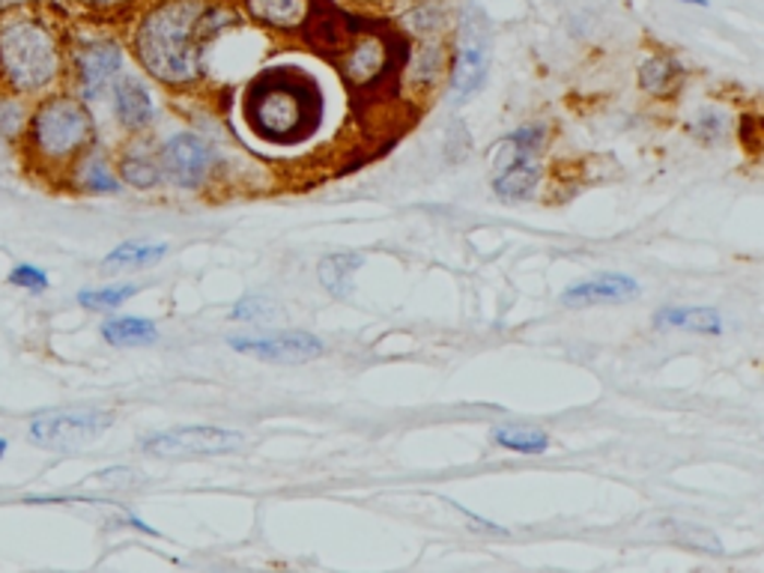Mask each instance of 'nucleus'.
<instances>
[{
    "instance_id": "7",
    "label": "nucleus",
    "mask_w": 764,
    "mask_h": 573,
    "mask_svg": "<svg viewBox=\"0 0 764 573\" xmlns=\"http://www.w3.org/2000/svg\"><path fill=\"white\" fill-rule=\"evenodd\" d=\"M490 67V27L475 7H466L457 36V55L451 67V87L457 96H469L484 84Z\"/></svg>"
},
{
    "instance_id": "3",
    "label": "nucleus",
    "mask_w": 764,
    "mask_h": 573,
    "mask_svg": "<svg viewBox=\"0 0 764 573\" xmlns=\"http://www.w3.org/2000/svg\"><path fill=\"white\" fill-rule=\"evenodd\" d=\"M57 43L43 24L24 19L0 24V75L12 91H43L57 79Z\"/></svg>"
},
{
    "instance_id": "6",
    "label": "nucleus",
    "mask_w": 764,
    "mask_h": 573,
    "mask_svg": "<svg viewBox=\"0 0 764 573\" xmlns=\"http://www.w3.org/2000/svg\"><path fill=\"white\" fill-rule=\"evenodd\" d=\"M547 129L544 126H526L517 129L514 135H508L499 144V153L505 156V162H499V177L493 180V189L499 198L505 201H523L528 198L540 180V168L535 162V153L544 144Z\"/></svg>"
},
{
    "instance_id": "5",
    "label": "nucleus",
    "mask_w": 764,
    "mask_h": 573,
    "mask_svg": "<svg viewBox=\"0 0 764 573\" xmlns=\"http://www.w3.org/2000/svg\"><path fill=\"white\" fill-rule=\"evenodd\" d=\"M111 425L114 416L105 409H63L36 416L27 428V437L39 449L79 451L99 439Z\"/></svg>"
},
{
    "instance_id": "22",
    "label": "nucleus",
    "mask_w": 764,
    "mask_h": 573,
    "mask_svg": "<svg viewBox=\"0 0 764 573\" xmlns=\"http://www.w3.org/2000/svg\"><path fill=\"white\" fill-rule=\"evenodd\" d=\"M120 174H123V180L129 182V186H135V189H153L158 182V168L144 156L123 158Z\"/></svg>"
},
{
    "instance_id": "2",
    "label": "nucleus",
    "mask_w": 764,
    "mask_h": 573,
    "mask_svg": "<svg viewBox=\"0 0 764 573\" xmlns=\"http://www.w3.org/2000/svg\"><path fill=\"white\" fill-rule=\"evenodd\" d=\"M201 0H168L146 12L135 46L150 75L165 84H189L201 75Z\"/></svg>"
},
{
    "instance_id": "14",
    "label": "nucleus",
    "mask_w": 764,
    "mask_h": 573,
    "mask_svg": "<svg viewBox=\"0 0 764 573\" xmlns=\"http://www.w3.org/2000/svg\"><path fill=\"white\" fill-rule=\"evenodd\" d=\"M657 329H687L699 335H719L723 320L714 308H664L654 317Z\"/></svg>"
},
{
    "instance_id": "18",
    "label": "nucleus",
    "mask_w": 764,
    "mask_h": 573,
    "mask_svg": "<svg viewBox=\"0 0 764 573\" xmlns=\"http://www.w3.org/2000/svg\"><path fill=\"white\" fill-rule=\"evenodd\" d=\"M684 81V69L678 67L675 57L657 55L652 60H645L640 69V84L652 96H669L678 91V84Z\"/></svg>"
},
{
    "instance_id": "29",
    "label": "nucleus",
    "mask_w": 764,
    "mask_h": 573,
    "mask_svg": "<svg viewBox=\"0 0 764 573\" xmlns=\"http://www.w3.org/2000/svg\"><path fill=\"white\" fill-rule=\"evenodd\" d=\"M3 454H7V439L0 437V461H3Z\"/></svg>"
},
{
    "instance_id": "25",
    "label": "nucleus",
    "mask_w": 764,
    "mask_h": 573,
    "mask_svg": "<svg viewBox=\"0 0 764 573\" xmlns=\"http://www.w3.org/2000/svg\"><path fill=\"white\" fill-rule=\"evenodd\" d=\"M96 484H105V487H123V490H129V487H135V481H141V475H135L132 469H108V473H99L96 478H93Z\"/></svg>"
},
{
    "instance_id": "16",
    "label": "nucleus",
    "mask_w": 764,
    "mask_h": 573,
    "mask_svg": "<svg viewBox=\"0 0 764 573\" xmlns=\"http://www.w3.org/2000/svg\"><path fill=\"white\" fill-rule=\"evenodd\" d=\"M361 254H353V251H337V254H329V258L320 260V284L326 287L332 296L344 299L353 290V275L359 272Z\"/></svg>"
},
{
    "instance_id": "31",
    "label": "nucleus",
    "mask_w": 764,
    "mask_h": 573,
    "mask_svg": "<svg viewBox=\"0 0 764 573\" xmlns=\"http://www.w3.org/2000/svg\"><path fill=\"white\" fill-rule=\"evenodd\" d=\"M0 3H22V0H0Z\"/></svg>"
},
{
    "instance_id": "23",
    "label": "nucleus",
    "mask_w": 764,
    "mask_h": 573,
    "mask_svg": "<svg viewBox=\"0 0 764 573\" xmlns=\"http://www.w3.org/2000/svg\"><path fill=\"white\" fill-rule=\"evenodd\" d=\"M7 282L31 293L48 290V275L39 270V266H31V263H19V266L10 272V278H7Z\"/></svg>"
},
{
    "instance_id": "15",
    "label": "nucleus",
    "mask_w": 764,
    "mask_h": 573,
    "mask_svg": "<svg viewBox=\"0 0 764 573\" xmlns=\"http://www.w3.org/2000/svg\"><path fill=\"white\" fill-rule=\"evenodd\" d=\"M102 337L114 347H146L158 341V329L144 317H114L102 326Z\"/></svg>"
},
{
    "instance_id": "9",
    "label": "nucleus",
    "mask_w": 764,
    "mask_h": 573,
    "mask_svg": "<svg viewBox=\"0 0 764 573\" xmlns=\"http://www.w3.org/2000/svg\"><path fill=\"white\" fill-rule=\"evenodd\" d=\"M230 347L246 356L263 361H311L323 356V344L314 335L305 332H278V335H254V337H230Z\"/></svg>"
},
{
    "instance_id": "12",
    "label": "nucleus",
    "mask_w": 764,
    "mask_h": 573,
    "mask_svg": "<svg viewBox=\"0 0 764 573\" xmlns=\"http://www.w3.org/2000/svg\"><path fill=\"white\" fill-rule=\"evenodd\" d=\"M636 296H640L636 278L621 275V272H607V275H597L583 284H573L571 290H564L562 305L564 308H592V305L630 302Z\"/></svg>"
},
{
    "instance_id": "28",
    "label": "nucleus",
    "mask_w": 764,
    "mask_h": 573,
    "mask_svg": "<svg viewBox=\"0 0 764 573\" xmlns=\"http://www.w3.org/2000/svg\"><path fill=\"white\" fill-rule=\"evenodd\" d=\"M87 7H99V10H108V7H120V3H129V0H84Z\"/></svg>"
},
{
    "instance_id": "27",
    "label": "nucleus",
    "mask_w": 764,
    "mask_h": 573,
    "mask_svg": "<svg viewBox=\"0 0 764 573\" xmlns=\"http://www.w3.org/2000/svg\"><path fill=\"white\" fill-rule=\"evenodd\" d=\"M693 129H696V135H702V132L708 129V135H705V141H714V138L723 135V126H719V117L714 111L702 114V117H699V123L693 126Z\"/></svg>"
},
{
    "instance_id": "20",
    "label": "nucleus",
    "mask_w": 764,
    "mask_h": 573,
    "mask_svg": "<svg viewBox=\"0 0 764 573\" xmlns=\"http://www.w3.org/2000/svg\"><path fill=\"white\" fill-rule=\"evenodd\" d=\"M496 442L508 451H517V454H544L550 449V437L544 430L532 428H499L493 430Z\"/></svg>"
},
{
    "instance_id": "4",
    "label": "nucleus",
    "mask_w": 764,
    "mask_h": 573,
    "mask_svg": "<svg viewBox=\"0 0 764 573\" xmlns=\"http://www.w3.org/2000/svg\"><path fill=\"white\" fill-rule=\"evenodd\" d=\"M34 144L51 162L75 156L81 146L87 144L93 135L91 114L84 111V105L67 96L48 99L34 117Z\"/></svg>"
},
{
    "instance_id": "30",
    "label": "nucleus",
    "mask_w": 764,
    "mask_h": 573,
    "mask_svg": "<svg viewBox=\"0 0 764 573\" xmlns=\"http://www.w3.org/2000/svg\"><path fill=\"white\" fill-rule=\"evenodd\" d=\"M684 3H696V7H705L708 0H684Z\"/></svg>"
},
{
    "instance_id": "26",
    "label": "nucleus",
    "mask_w": 764,
    "mask_h": 573,
    "mask_svg": "<svg viewBox=\"0 0 764 573\" xmlns=\"http://www.w3.org/2000/svg\"><path fill=\"white\" fill-rule=\"evenodd\" d=\"M266 311H270V305L263 299H246V302L237 305L234 320H260V317H266Z\"/></svg>"
},
{
    "instance_id": "24",
    "label": "nucleus",
    "mask_w": 764,
    "mask_h": 573,
    "mask_svg": "<svg viewBox=\"0 0 764 573\" xmlns=\"http://www.w3.org/2000/svg\"><path fill=\"white\" fill-rule=\"evenodd\" d=\"M84 186H87L91 191H96V194H108V191L120 189V182L114 180L111 174L105 170V165H99V162H93L91 168H87V174H84Z\"/></svg>"
},
{
    "instance_id": "13",
    "label": "nucleus",
    "mask_w": 764,
    "mask_h": 573,
    "mask_svg": "<svg viewBox=\"0 0 764 573\" xmlns=\"http://www.w3.org/2000/svg\"><path fill=\"white\" fill-rule=\"evenodd\" d=\"M114 108L126 129H144L153 120V99L138 79H114Z\"/></svg>"
},
{
    "instance_id": "17",
    "label": "nucleus",
    "mask_w": 764,
    "mask_h": 573,
    "mask_svg": "<svg viewBox=\"0 0 764 573\" xmlns=\"http://www.w3.org/2000/svg\"><path fill=\"white\" fill-rule=\"evenodd\" d=\"M248 12L263 24H272L278 31H293L305 22L308 3L305 0H248Z\"/></svg>"
},
{
    "instance_id": "10",
    "label": "nucleus",
    "mask_w": 764,
    "mask_h": 573,
    "mask_svg": "<svg viewBox=\"0 0 764 573\" xmlns=\"http://www.w3.org/2000/svg\"><path fill=\"white\" fill-rule=\"evenodd\" d=\"M162 165H165V174L174 186L180 189H198L203 182V177L210 174V165H213V150L203 144L201 138L189 135H174L162 150Z\"/></svg>"
},
{
    "instance_id": "19",
    "label": "nucleus",
    "mask_w": 764,
    "mask_h": 573,
    "mask_svg": "<svg viewBox=\"0 0 764 573\" xmlns=\"http://www.w3.org/2000/svg\"><path fill=\"white\" fill-rule=\"evenodd\" d=\"M168 254V246H141V242H123L105 258V270H135L150 266Z\"/></svg>"
},
{
    "instance_id": "21",
    "label": "nucleus",
    "mask_w": 764,
    "mask_h": 573,
    "mask_svg": "<svg viewBox=\"0 0 764 573\" xmlns=\"http://www.w3.org/2000/svg\"><path fill=\"white\" fill-rule=\"evenodd\" d=\"M138 293L135 284H120V287H105V290H81L79 305L91 308V311H111V308H120L123 302H129Z\"/></svg>"
},
{
    "instance_id": "11",
    "label": "nucleus",
    "mask_w": 764,
    "mask_h": 573,
    "mask_svg": "<svg viewBox=\"0 0 764 573\" xmlns=\"http://www.w3.org/2000/svg\"><path fill=\"white\" fill-rule=\"evenodd\" d=\"M123 67L120 46L114 43H93V46L79 51V84L84 99H99L117 79V72Z\"/></svg>"
},
{
    "instance_id": "8",
    "label": "nucleus",
    "mask_w": 764,
    "mask_h": 573,
    "mask_svg": "<svg viewBox=\"0 0 764 573\" xmlns=\"http://www.w3.org/2000/svg\"><path fill=\"white\" fill-rule=\"evenodd\" d=\"M242 445V433L222 428H177L156 433L141 442V449L153 457H201V454H225Z\"/></svg>"
},
{
    "instance_id": "1",
    "label": "nucleus",
    "mask_w": 764,
    "mask_h": 573,
    "mask_svg": "<svg viewBox=\"0 0 764 573\" xmlns=\"http://www.w3.org/2000/svg\"><path fill=\"white\" fill-rule=\"evenodd\" d=\"M242 117L266 144H305L323 123V93L302 69H270L248 84Z\"/></svg>"
}]
</instances>
